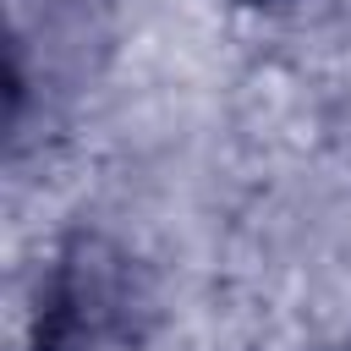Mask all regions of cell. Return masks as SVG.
Returning a JSON list of instances; mask_svg holds the SVG:
<instances>
[{
	"mask_svg": "<svg viewBox=\"0 0 351 351\" xmlns=\"http://www.w3.org/2000/svg\"><path fill=\"white\" fill-rule=\"evenodd\" d=\"M252 5H285V0H252Z\"/></svg>",
	"mask_w": 351,
	"mask_h": 351,
	"instance_id": "cell-2",
	"label": "cell"
},
{
	"mask_svg": "<svg viewBox=\"0 0 351 351\" xmlns=\"http://www.w3.org/2000/svg\"><path fill=\"white\" fill-rule=\"evenodd\" d=\"M126 313V280L121 263H110L99 247H77L60 258L38 296V351H88L99 346Z\"/></svg>",
	"mask_w": 351,
	"mask_h": 351,
	"instance_id": "cell-1",
	"label": "cell"
}]
</instances>
